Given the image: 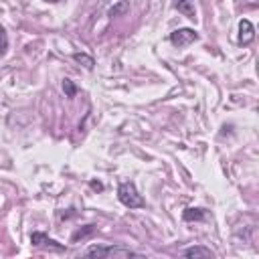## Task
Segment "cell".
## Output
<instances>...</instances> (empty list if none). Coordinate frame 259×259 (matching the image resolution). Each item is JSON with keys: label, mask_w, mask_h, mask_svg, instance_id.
<instances>
[{"label": "cell", "mask_w": 259, "mask_h": 259, "mask_svg": "<svg viewBox=\"0 0 259 259\" xmlns=\"http://www.w3.org/2000/svg\"><path fill=\"white\" fill-rule=\"evenodd\" d=\"M117 198H119V202H121L123 206H127V208H144V206H146V200H144V196L138 192V188H136L134 182H121V184L117 186Z\"/></svg>", "instance_id": "obj_1"}, {"label": "cell", "mask_w": 259, "mask_h": 259, "mask_svg": "<svg viewBox=\"0 0 259 259\" xmlns=\"http://www.w3.org/2000/svg\"><path fill=\"white\" fill-rule=\"evenodd\" d=\"M87 257H144L138 251H132L127 247H117V245H93L85 251Z\"/></svg>", "instance_id": "obj_2"}, {"label": "cell", "mask_w": 259, "mask_h": 259, "mask_svg": "<svg viewBox=\"0 0 259 259\" xmlns=\"http://www.w3.org/2000/svg\"><path fill=\"white\" fill-rule=\"evenodd\" d=\"M194 40H198V32L194 28H176L170 32V42L174 47H188Z\"/></svg>", "instance_id": "obj_3"}, {"label": "cell", "mask_w": 259, "mask_h": 259, "mask_svg": "<svg viewBox=\"0 0 259 259\" xmlns=\"http://www.w3.org/2000/svg\"><path fill=\"white\" fill-rule=\"evenodd\" d=\"M237 40L241 47H247L255 40V26L251 24V20H247V18L239 20V38Z\"/></svg>", "instance_id": "obj_4"}, {"label": "cell", "mask_w": 259, "mask_h": 259, "mask_svg": "<svg viewBox=\"0 0 259 259\" xmlns=\"http://www.w3.org/2000/svg\"><path fill=\"white\" fill-rule=\"evenodd\" d=\"M30 241H32V245H38V247H49V249H55V251H67V247H65L63 243H59V241L47 237V235L40 233V231L32 233V235H30Z\"/></svg>", "instance_id": "obj_5"}, {"label": "cell", "mask_w": 259, "mask_h": 259, "mask_svg": "<svg viewBox=\"0 0 259 259\" xmlns=\"http://www.w3.org/2000/svg\"><path fill=\"white\" fill-rule=\"evenodd\" d=\"M174 8L180 14H184L186 18H190V20L196 18V10H194V2L192 0H174Z\"/></svg>", "instance_id": "obj_6"}, {"label": "cell", "mask_w": 259, "mask_h": 259, "mask_svg": "<svg viewBox=\"0 0 259 259\" xmlns=\"http://www.w3.org/2000/svg\"><path fill=\"white\" fill-rule=\"evenodd\" d=\"M182 255H184V257H214V253H212L208 247H200V245L184 249Z\"/></svg>", "instance_id": "obj_7"}, {"label": "cell", "mask_w": 259, "mask_h": 259, "mask_svg": "<svg viewBox=\"0 0 259 259\" xmlns=\"http://www.w3.org/2000/svg\"><path fill=\"white\" fill-rule=\"evenodd\" d=\"M184 221H204L206 219V210L204 208H186L182 212Z\"/></svg>", "instance_id": "obj_8"}, {"label": "cell", "mask_w": 259, "mask_h": 259, "mask_svg": "<svg viewBox=\"0 0 259 259\" xmlns=\"http://www.w3.org/2000/svg\"><path fill=\"white\" fill-rule=\"evenodd\" d=\"M95 231H97V227H95V225H85L83 229H79V231H75V233H73L71 241H77V239H85V237L93 235Z\"/></svg>", "instance_id": "obj_9"}, {"label": "cell", "mask_w": 259, "mask_h": 259, "mask_svg": "<svg viewBox=\"0 0 259 259\" xmlns=\"http://www.w3.org/2000/svg\"><path fill=\"white\" fill-rule=\"evenodd\" d=\"M127 8H130V4H127L125 0H119V4H117V6H111V10H109V16H119V14L127 12Z\"/></svg>", "instance_id": "obj_10"}, {"label": "cell", "mask_w": 259, "mask_h": 259, "mask_svg": "<svg viewBox=\"0 0 259 259\" xmlns=\"http://www.w3.org/2000/svg\"><path fill=\"white\" fill-rule=\"evenodd\" d=\"M6 49H8V34L4 30V26L0 24V57L6 53Z\"/></svg>", "instance_id": "obj_11"}, {"label": "cell", "mask_w": 259, "mask_h": 259, "mask_svg": "<svg viewBox=\"0 0 259 259\" xmlns=\"http://www.w3.org/2000/svg\"><path fill=\"white\" fill-rule=\"evenodd\" d=\"M73 59H75V61H79V63L83 61L87 69H91V67H93V59H91V57H87V55H81V53H75V55H73Z\"/></svg>", "instance_id": "obj_12"}, {"label": "cell", "mask_w": 259, "mask_h": 259, "mask_svg": "<svg viewBox=\"0 0 259 259\" xmlns=\"http://www.w3.org/2000/svg\"><path fill=\"white\" fill-rule=\"evenodd\" d=\"M63 89H65V93H67L69 97H73V95L77 93V89H75V85H73V83H71L69 79H65V81H63Z\"/></svg>", "instance_id": "obj_13"}, {"label": "cell", "mask_w": 259, "mask_h": 259, "mask_svg": "<svg viewBox=\"0 0 259 259\" xmlns=\"http://www.w3.org/2000/svg\"><path fill=\"white\" fill-rule=\"evenodd\" d=\"M91 186L97 188V190H101V184H99V182H91Z\"/></svg>", "instance_id": "obj_14"}, {"label": "cell", "mask_w": 259, "mask_h": 259, "mask_svg": "<svg viewBox=\"0 0 259 259\" xmlns=\"http://www.w3.org/2000/svg\"><path fill=\"white\" fill-rule=\"evenodd\" d=\"M45 2H61V0H45Z\"/></svg>", "instance_id": "obj_15"}]
</instances>
